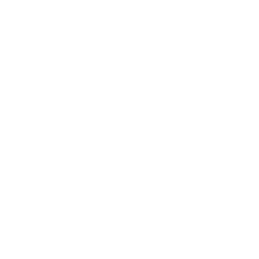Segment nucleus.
Masks as SVG:
<instances>
[]
</instances>
